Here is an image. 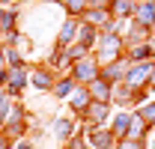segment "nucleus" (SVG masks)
Here are the masks:
<instances>
[{
    "label": "nucleus",
    "instance_id": "obj_1",
    "mask_svg": "<svg viewBox=\"0 0 155 149\" xmlns=\"http://www.w3.org/2000/svg\"><path fill=\"white\" fill-rule=\"evenodd\" d=\"M93 54H96L98 66L116 63V60H122V54H125V42H122L119 33H101L98 42H96V48H93Z\"/></svg>",
    "mask_w": 155,
    "mask_h": 149
},
{
    "label": "nucleus",
    "instance_id": "obj_2",
    "mask_svg": "<svg viewBox=\"0 0 155 149\" xmlns=\"http://www.w3.org/2000/svg\"><path fill=\"white\" fill-rule=\"evenodd\" d=\"M98 74H101V66L96 63V57H93V54H87V57H81V60H75V63H72V69H69V78L75 81L78 87L93 84Z\"/></svg>",
    "mask_w": 155,
    "mask_h": 149
},
{
    "label": "nucleus",
    "instance_id": "obj_3",
    "mask_svg": "<svg viewBox=\"0 0 155 149\" xmlns=\"http://www.w3.org/2000/svg\"><path fill=\"white\" fill-rule=\"evenodd\" d=\"M155 74V60H146V63H131L128 66V72L122 78V84L125 87H131V90H143L146 84H149V78Z\"/></svg>",
    "mask_w": 155,
    "mask_h": 149
},
{
    "label": "nucleus",
    "instance_id": "obj_4",
    "mask_svg": "<svg viewBox=\"0 0 155 149\" xmlns=\"http://www.w3.org/2000/svg\"><path fill=\"white\" fill-rule=\"evenodd\" d=\"M27 87H30V69H27V66H24V69H6V84H3V90H6L9 98L21 95Z\"/></svg>",
    "mask_w": 155,
    "mask_h": 149
},
{
    "label": "nucleus",
    "instance_id": "obj_5",
    "mask_svg": "<svg viewBox=\"0 0 155 149\" xmlns=\"http://www.w3.org/2000/svg\"><path fill=\"white\" fill-rule=\"evenodd\" d=\"M54 81H57V74L51 72L45 63H36V69H30V87L36 93H51Z\"/></svg>",
    "mask_w": 155,
    "mask_h": 149
},
{
    "label": "nucleus",
    "instance_id": "obj_6",
    "mask_svg": "<svg viewBox=\"0 0 155 149\" xmlns=\"http://www.w3.org/2000/svg\"><path fill=\"white\" fill-rule=\"evenodd\" d=\"M110 104H101V101H90V108L84 111V122L90 125V128H107V116H110V111H107Z\"/></svg>",
    "mask_w": 155,
    "mask_h": 149
},
{
    "label": "nucleus",
    "instance_id": "obj_7",
    "mask_svg": "<svg viewBox=\"0 0 155 149\" xmlns=\"http://www.w3.org/2000/svg\"><path fill=\"white\" fill-rule=\"evenodd\" d=\"M131 119H134V111H119L107 119V131L114 134L116 140H125L128 131H131Z\"/></svg>",
    "mask_w": 155,
    "mask_h": 149
},
{
    "label": "nucleus",
    "instance_id": "obj_8",
    "mask_svg": "<svg viewBox=\"0 0 155 149\" xmlns=\"http://www.w3.org/2000/svg\"><path fill=\"white\" fill-rule=\"evenodd\" d=\"M137 6H140L137 0H110V9H107V12H110V18L119 24V21H131L134 18Z\"/></svg>",
    "mask_w": 155,
    "mask_h": 149
},
{
    "label": "nucleus",
    "instance_id": "obj_9",
    "mask_svg": "<svg viewBox=\"0 0 155 149\" xmlns=\"http://www.w3.org/2000/svg\"><path fill=\"white\" fill-rule=\"evenodd\" d=\"M78 27H81V21H78V18H63V21H60V30H57V45H60V48L75 45Z\"/></svg>",
    "mask_w": 155,
    "mask_h": 149
},
{
    "label": "nucleus",
    "instance_id": "obj_10",
    "mask_svg": "<svg viewBox=\"0 0 155 149\" xmlns=\"http://www.w3.org/2000/svg\"><path fill=\"white\" fill-rule=\"evenodd\" d=\"M87 143H90V149H116V137L107 128H90Z\"/></svg>",
    "mask_w": 155,
    "mask_h": 149
},
{
    "label": "nucleus",
    "instance_id": "obj_11",
    "mask_svg": "<svg viewBox=\"0 0 155 149\" xmlns=\"http://www.w3.org/2000/svg\"><path fill=\"white\" fill-rule=\"evenodd\" d=\"M134 21L140 24V27L152 30V27H155V0H143V3L137 6V12H134Z\"/></svg>",
    "mask_w": 155,
    "mask_h": 149
},
{
    "label": "nucleus",
    "instance_id": "obj_12",
    "mask_svg": "<svg viewBox=\"0 0 155 149\" xmlns=\"http://www.w3.org/2000/svg\"><path fill=\"white\" fill-rule=\"evenodd\" d=\"M87 93H90V98H93V101L110 104V84H107V81H101V78H96L93 84H87Z\"/></svg>",
    "mask_w": 155,
    "mask_h": 149
},
{
    "label": "nucleus",
    "instance_id": "obj_13",
    "mask_svg": "<svg viewBox=\"0 0 155 149\" xmlns=\"http://www.w3.org/2000/svg\"><path fill=\"white\" fill-rule=\"evenodd\" d=\"M90 93H87V87H75V93L69 95V108L75 111V116H84V111L90 108Z\"/></svg>",
    "mask_w": 155,
    "mask_h": 149
},
{
    "label": "nucleus",
    "instance_id": "obj_14",
    "mask_svg": "<svg viewBox=\"0 0 155 149\" xmlns=\"http://www.w3.org/2000/svg\"><path fill=\"white\" fill-rule=\"evenodd\" d=\"M18 21H21V15L15 9H3V6H0V36L15 33V30H18Z\"/></svg>",
    "mask_w": 155,
    "mask_h": 149
},
{
    "label": "nucleus",
    "instance_id": "obj_15",
    "mask_svg": "<svg viewBox=\"0 0 155 149\" xmlns=\"http://www.w3.org/2000/svg\"><path fill=\"white\" fill-rule=\"evenodd\" d=\"M75 81H72V78H69V74H60L57 81H54V87H51V95H54V98H69V95L75 93Z\"/></svg>",
    "mask_w": 155,
    "mask_h": 149
},
{
    "label": "nucleus",
    "instance_id": "obj_16",
    "mask_svg": "<svg viewBox=\"0 0 155 149\" xmlns=\"http://www.w3.org/2000/svg\"><path fill=\"white\" fill-rule=\"evenodd\" d=\"M63 9H66V18H84V12L90 9V0H63Z\"/></svg>",
    "mask_w": 155,
    "mask_h": 149
},
{
    "label": "nucleus",
    "instance_id": "obj_17",
    "mask_svg": "<svg viewBox=\"0 0 155 149\" xmlns=\"http://www.w3.org/2000/svg\"><path fill=\"white\" fill-rule=\"evenodd\" d=\"M54 137H57V140H69V137H75V122H72L69 116H60L57 122H54Z\"/></svg>",
    "mask_w": 155,
    "mask_h": 149
},
{
    "label": "nucleus",
    "instance_id": "obj_18",
    "mask_svg": "<svg viewBox=\"0 0 155 149\" xmlns=\"http://www.w3.org/2000/svg\"><path fill=\"white\" fill-rule=\"evenodd\" d=\"M137 116H140V119H143V122L152 128V125H155V101H146V104H140Z\"/></svg>",
    "mask_w": 155,
    "mask_h": 149
},
{
    "label": "nucleus",
    "instance_id": "obj_19",
    "mask_svg": "<svg viewBox=\"0 0 155 149\" xmlns=\"http://www.w3.org/2000/svg\"><path fill=\"white\" fill-rule=\"evenodd\" d=\"M12 149H36V146H33L30 140H18V143H15V146H12Z\"/></svg>",
    "mask_w": 155,
    "mask_h": 149
},
{
    "label": "nucleus",
    "instance_id": "obj_20",
    "mask_svg": "<svg viewBox=\"0 0 155 149\" xmlns=\"http://www.w3.org/2000/svg\"><path fill=\"white\" fill-rule=\"evenodd\" d=\"M12 3H18V0H0V6H3V9H9Z\"/></svg>",
    "mask_w": 155,
    "mask_h": 149
},
{
    "label": "nucleus",
    "instance_id": "obj_21",
    "mask_svg": "<svg viewBox=\"0 0 155 149\" xmlns=\"http://www.w3.org/2000/svg\"><path fill=\"white\" fill-rule=\"evenodd\" d=\"M3 98H6V90H3V87H0V101H3Z\"/></svg>",
    "mask_w": 155,
    "mask_h": 149
}]
</instances>
